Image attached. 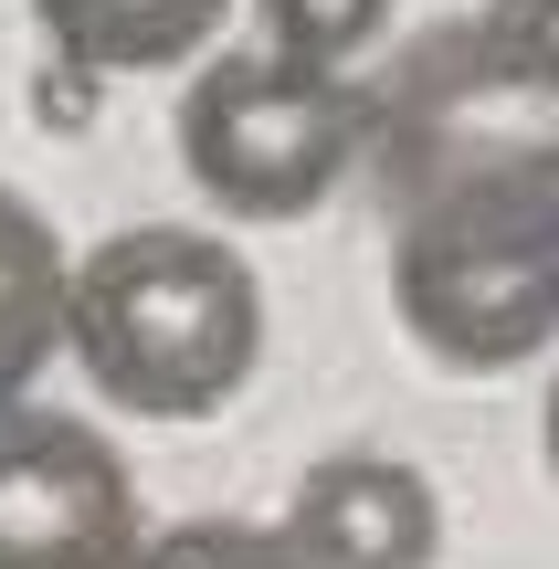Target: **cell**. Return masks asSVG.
<instances>
[{
	"label": "cell",
	"mask_w": 559,
	"mask_h": 569,
	"mask_svg": "<svg viewBox=\"0 0 559 569\" xmlns=\"http://www.w3.org/2000/svg\"><path fill=\"white\" fill-rule=\"evenodd\" d=\"M380 232H507L559 243V84L486 21L412 32L359 84V159Z\"/></svg>",
	"instance_id": "obj_1"
},
{
	"label": "cell",
	"mask_w": 559,
	"mask_h": 569,
	"mask_svg": "<svg viewBox=\"0 0 559 569\" xmlns=\"http://www.w3.org/2000/svg\"><path fill=\"white\" fill-rule=\"evenodd\" d=\"M63 359L127 422H211L264 359V274L201 222H127L63 253Z\"/></svg>",
	"instance_id": "obj_2"
},
{
	"label": "cell",
	"mask_w": 559,
	"mask_h": 569,
	"mask_svg": "<svg viewBox=\"0 0 559 569\" xmlns=\"http://www.w3.org/2000/svg\"><path fill=\"white\" fill-rule=\"evenodd\" d=\"M180 169L222 222H307L328 190H349L359 159V74L338 63H296L274 42L253 53H201L180 84Z\"/></svg>",
	"instance_id": "obj_3"
},
{
	"label": "cell",
	"mask_w": 559,
	"mask_h": 569,
	"mask_svg": "<svg viewBox=\"0 0 559 569\" xmlns=\"http://www.w3.org/2000/svg\"><path fill=\"white\" fill-rule=\"evenodd\" d=\"M401 338L433 369H528L559 348V243H507V232H391L380 253Z\"/></svg>",
	"instance_id": "obj_4"
},
{
	"label": "cell",
	"mask_w": 559,
	"mask_h": 569,
	"mask_svg": "<svg viewBox=\"0 0 559 569\" xmlns=\"http://www.w3.org/2000/svg\"><path fill=\"white\" fill-rule=\"evenodd\" d=\"M148 538L138 475L84 411L0 401V569H127Z\"/></svg>",
	"instance_id": "obj_5"
},
{
	"label": "cell",
	"mask_w": 559,
	"mask_h": 569,
	"mask_svg": "<svg viewBox=\"0 0 559 569\" xmlns=\"http://www.w3.org/2000/svg\"><path fill=\"white\" fill-rule=\"evenodd\" d=\"M274 538H286L296 569H443V496L422 465L349 443L296 475Z\"/></svg>",
	"instance_id": "obj_6"
},
{
	"label": "cell",
	"mask_w": 559,
	"mask_h": 569,
	"mask_svg": "<svg viewBox=\"0 0 559 569\" xmlns=\"http://www.w3.org/2000/svg\"><path fill=\"white\" fill-rule=\"evenodd\" d=\"M42 21V53L96 63L106 84L117 74H180L222 42L232 0H21Z\"/></svg>",
	"instance_id": "obj_7"
},
{
	"label": "cell",
	"mask_w": 559,
	"mask_h": 569,
	"mask_svg": "<svg viewBox=\"0 0 559 569\" xmlns=\"http://www.w3.org/2000/svg\"><path fill=\"white\" fill-rule=\"evenodd\" d=\"M63 359V232L42 201L0 190V401Z\"/></svg>",
	"instance_id": "obj_8"
},
{
	"label": "cell",
	"mask_w": 559,
	"mask_h": 569,
	"mask_svg": "<svg viewBox=\"0 0 559 569\" xmlns=\"http://www.w3.org/2000/svg\"><path fill=\"white\" fill-rule=\"evenodd\" d=\"M253 21H264L274 53H296V63H338V74H349V63L370 53L380 32H391V0H253Z\"/></svg>",
	"instance_id": "obj_9"
},
{
	"label": "cell",
	"mask_w": 559,
	"mask_h": 569,
	"mask_svg": "<svg viewBox=\"0 0 559 569\" xmlns=\"http://www.w3.org/2000/svg\"><path fill=\"white\" fill-rule=\"evenodd\" d=\"M127 569H296V559L253 517H180V528H148Z\"/></svg>",
	"instance_id": "obj_10"
},
{
	"label": "cell",
	"mask_w": 559,
	"mask_h": 569,
	"mask_svg": "<svg viewBox=\"0 0 559 569\" xmlns=\"http://www.w3.org/2000/svg\"><path fill=\"white\" fill-rule=\"evenodd\" d=\"M476 21L528 63V74H549V84H559V0H486Z\"/></svg>",
	"instance_id": "obj_11"
},
{
	"label": "cell",
	"mask_w": 559,
	"mask_h": 569,
	"mask_svg": "<svg viewBox=\"0 0 559 569\" xmlns=\"http://www.w3.org/2000/svg\"><path fill=\"white\" fill-rule=\"evenodd\" d=\"M96 96H106V74H96V63L42 53V74H32V117H42V127H63V138H74V127H96Z\"/></svg>",
	"instance_id": "obj_12"
},
{
	"label": "cell",
	"mask_w": 559,
	"mask_h": 569,
	"mask_svg": "<svg viewBox=\"0 0 559 569\" xmlns=\"http://www.w3.org/2000/svg\"><path fill=\"white\" fill-rule=\"evenodd\" d=\"M539 453H549V486H559V369H549V401H539Z\"/></svg>",
	"instance_id": "obj_13"
}]
</instances>
